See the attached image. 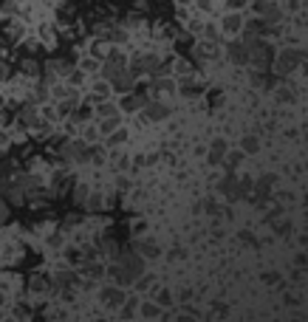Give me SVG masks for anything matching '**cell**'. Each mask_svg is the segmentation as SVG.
<instances>
[{
    "label": "cell",
    "instance_id": "6da1fadb",
    "mask_svg": "<svg viewBox=\"0 0 308 322\" xmlns=\"http://www.w3.org/2000/svg\"><path fill=\"white\" fill-rule=\"evenodd\" d=\"M6 215H9V209H6V204L0 201V220H6Z\"/></svg>",
    "mask_w": 308,
    "mask_h": 322
}]
</instances>
